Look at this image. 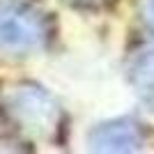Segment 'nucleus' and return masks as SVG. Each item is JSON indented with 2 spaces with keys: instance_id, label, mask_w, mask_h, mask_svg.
<instances>
[{
  "instance_id": "1",
  "label": "nucleus",
  "mask_w": 154,
  "mask_h": 154,
  "mask_svg": "<svg viewBox=\"0 0 154 154\" xmlns=\"http://www.w3.org/2000/svg\"><path fill=\"white\" fill-rule=\"evenodd\" d=\"M5 113L23 134L42 140H55L62 131L64 113L55 97L35 83L12 85L2 97Z\"/></svg>"
},
{
  "instance_id": "2",
  "label": "nucleus",
  "mask_w": 154,
  "mask_h": 154,
  "mask_svg": "<svg viewBox=\"0 0 154 154\" xmlns=\"http://www.w3.org/2000/svg\"><path fill=\"white\" fill-rule=\"evenodd\" d=\"M51 39V23L35 7L21 2H0V51L32 53L42 51Z\"/></svg>"
},
{
  "instance_id": "3",
  "label": "nucleus",
  "mask_w": 154,
  "mask_h": 154,
  "mask_svg": "<svg viewBox=\"0 0 154 154\" xmlns=\"http://www.w3.org/2000/svg\"><path fill=\"white\" fill-rule=\"evenodd\" d=\"M147 143V129L131 115L113 117L92 127L88 145L94 152H138Z\"/></svg>"
},
{
  "instance_id": "4",
  "label": "nucleus",
  "mask_w": 154,
  "mask_h": 154,
  "mask_svg": "<svg viewBox=\"0 0 154 154\" xmlns=\"http://www.w3.org/2000/svg\"><path fill=\"white\" fill-rule=\"evenodd\" d=\"M127 76L140 103L154 113V46H140L129 55Z\"/></svg>"
},
{
  "instance_id": "5",
  "label": "nucleus",
  "mask_w": 154,
  "mask_h": 154,
  "mask_svg": "<svg viewBox=\"0 0 154 154\" xmlns=\"http://www.w3.org/2000/svg\"><path fill=\"white\" fill-rule=\"evenodd\" d=\"M138 12H140V19L145 21V26L154 32V0H138Z\"/></svg>"
},
{
  "instance_id": "6",
  "label": "nucleus",
  "mask_w": 154,
  "mask_h": 154,
  "mask_svg": "<svg viewBox=\"0 0 154 154\" xmlns=\"http://www.w3.org/2000/svg\"><path fill=\"white\" fill-rule=\"evenodd\" d=\"M64 2H69L74 7H99L103 0H64Z\"/></svg>"
}]
</instances>
